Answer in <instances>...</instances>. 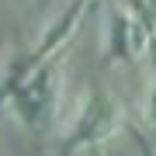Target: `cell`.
<instances>
[{"instance_id": "cell-2", "label": "cell", "mask_w": 156, "mask_h": 156, "mask_svg": "<svg viewBox=\"0 0 156 156\" xmlns=\"http://www.w3.org/2000/svg\"><path fill=\"white\" fill-rule=\"evenodd\" d=\"M122 128V104L108 94V90H90L76 111V122L69 128V149H94V146L108 142Z\"/></svg>"}, {"instance_id": "cell-1", "label": "cell", "mask_w": 156, "mask_h": 156, "mask_svg": "<svg viewBox=\"0 0 156 156\" xmlns=\"http://www.w3.org/2000/svg\"><path fill=\"white\" fill-rule=\"evenodd\" d=\"M76 21H80V11L76 14H66V21L59 24V35L52 45H45V56H38L24 69V76L11 83V108H14V118H21L28 128L42 132V128L52 125V118L59 111V97H62V56H59V45L69 31H76Z\"/></svg>"}, {"instance_id": "cell-3", "label": "cell", "mask_w": 156, "mask_h": 156, "mask_svg": "<svg viewBox=\"0 0 156 156\" xmlns=\"http://www.w3.org/2000/svg\"><path fill=\"white\" fill-rule=\"evenodd\" d=\"M142 118H146V125L156 132V69H153L149 90H146V101H142Z\"/></svg>"}]
</instances>
